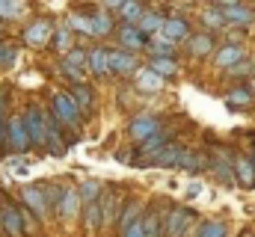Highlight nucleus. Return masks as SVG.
I'll list each match as a JSON object with an SVG mask.
<instances>
[{
	"instance_id": "nucleus-31",
	"label": "nucleus",
	"mask_w": 255,
	"mask_h": 237,
	"mask_svg": "<svg viewBox=\"0 0 255 237\" xmlns=\"http://www.w3.org/2000/svg\"><path fill=\"white\" fill-rule=\"evenodd\" d=\"M193 237H229V226H226V220H202Z\"/></svg>"
},
{
	"instance_id": "nucleus-29",
	"label": "nucleus",
	"mask_w": 255,
	"mask_h": 237,
	"mask_svg": "<svg viewBox=\"0 0 255 237\" xmlns=\"http://www.w3.org/2000/svg\"><path fill=\"white\" fill-rule=\"evenodd\" d=\"M9 101H12V95H9V89L3 86L0 89V157H9L6 154V124H9Z\"/></svg>"
},
{
	"instance_id": "nucleus-11",
	"label": "nucleus",
	"mask_w": 255,
	"mask_h": 237,
	"mask_svg": "<svg viewBox=\"0 0 255 237\" xmlns=\"http://www.w3.org/2000/svg\"><path fill=\"white\" fill-rule=\"evenodd\" d=\"M139 68L142 65H139L136 54H130L125 48H110V77L125 80V77H133Z\"/></svg>"
},
{
	"instance_id": "nucleus-34",
	"label": "nucleus",
	"mask_w": 255,
	"mask_h": 237,
	"mask_svg": "<svg viewBox=\"0 0 255 237\" xmlns=\"http://www.w3.org/2000/svg\"><path fill=\"white\" fill-rule=\"evenodd\" d=\"M142 12H145L142 0H128V3L119 9V12H116V15H119V21H122V24H136V21L142 18Z\"/></svg>"
},
{
	"instance_id": "nucleus-17",
	"label": "nucleus",
	"mask_w": 255,
	"mask_h": 237,
	"mask_svg": "<svg viewBox=\"0 0 255 237\" xmlns=\"http://www.w3.org/2000/svg\"><path fill=\"white\" fill-rule=\"evenodd\" d=\"M184 157H187V145H181V142H169V145L151 160V166H160V169H181Z\"/></svg>"
},
{
	"instance_id": "nucleus-38",
	"label": "nucleus",
	"mask_w": 255,
	"mask_h": 237,
	"mask_svg": "<svg viewBox=\"0 0 255 237\" xmlns=\"http://www.w3.org/2000/svg\"><path fill=\"white\" fill-rule=\"evenodd\" d=\"M232 80H244V77H253L255 74V65L250 62V59H244V62H238V65H232L229 71H226Z\"/></svg>"
},
{
	"instance_id": "nucleus-36",
	"label": "nucleus",
	"mask_w": 255,
	"mask_h": 237,
	"mask_svg": "<svg viewBox=\"0 0 255 237\" xmlns=\"http://www.w3.org/2000/svg\"><path fill=\"white\" fill-rule=\"evenodd\" d=\"M24 6H27V0H0V18H3V21H15V18H21Z\"/></svg>"
},
{
	"instance_id": "nucleus-43",
	"label": "nucleus",
	"mask_w": 255,
	"mask_h": 237,
	"mask_svg": "<svg viewBox=\"0 0 255 237\" xmlns=\"http://www.w3.org/2000/svg\"><path fill=\"white\" fill-rule=\"evenodd\" d=\"M199 193H202V184H199V181H193L190 187H187V199H196Z\"/></svg>"
},
{
	"instance_id": "nucleus-23",
	"label": "nucleus",
	"mask_w": 255,
	"mask_h": 237,
	"mask_svg": "<svg viewBox=\"0 0 255 237\" xmlns=\"http://www.w3.org/2000/svg\"><path fill=\"white\" fill-rule=\"evenodd\" d=\"M142 211H145V205H142L139 199H125V205H122V217H119V223H116V237L125 235L128 226L136 223V220L142 217Z\"/></svg>"
},
{
	"instance_id": "nucleus-24",
	"label": "nucleus",
	"mask_w": 255,
	"mask_h": 237,
	"mask_svg": "<svg viewBox=\"0 0 255 237\" xmlns=\"http://www.w3.org/2000/svg\"><path fill=\"white\" fill-rule=\"evenodd\" d=\"M223 15H226V24L232 27H241V30H247L250 24H255V9L250 6H244V3H238V6H229V9H223Z\"/></svg>"
},
{
	"instance_id": "nucleus-9",
	"label": "nucleus",
	"mask_w": 255,
	"mask_h": 237,
	"mask_svg": "<svg viewBox=\"0 0 255 237\" xmlns=\"http://www.w3.org/2000/svg\"><path fill=\"white\" fill-rule=\"evenodd\" d=\"M80 211H83V202H80L77 187H74V184H65L63 199H60V205H57V211H54V220H57L63 229H68L71 223H80Z\"/></svg>"
},
{
	"instance_id": "nucleus-1",
	"label": "nucleus",
	"mask_w": 255,
	"mask_h": 237,
	"mask_svg": "<svg viewBox=\"0 0 255 237\" xmlns=\"http://www.w3.org/2000/svg\"><path fill=\"white\" fill-rule=\"evenodd\" d=\"M45 223H39L21 202L0 193V235L3 237H33L42 232Z\"/></svg>"
},
{
	"instance_id": "nucleus-33",
	"label": "nucleus",
	"mask_w": 255,
	"mask_h": 237,
	"mask_svg": "<svg viewBox=\"0 0 255 237\" xmlns=\"http://www.w3.org/2000/svg\"><path fill=\"white\" fill-rule=\"evenodd\" d=\"M77 193H80V202H83V205H86V202H98L101 193H104V181H101V178H86V181L77 187Z\"/></svg>"
},
{
	"instance_id": "nucleus-4",
	"label": "nucleus",
	"mask_w": 255,
	"mask_h": 237,
	"mask_svg": "<svg viewBox=\"0 0 255 237\" xmlns=\"http://www.w3.org/2000/svg\"><path fill=\"white\" fill-rule=\"evenodd\" d=\"M33 151V139L27 130V121L21 113H12L9 124H6V154H30Z\"/></svg>"
},
{
	"instance_id": "nucleus-46",
	"label": "nucleus",
	"mask_w": 255,
	"mask_h": 237,
	"mask_svg": "<svg viewBox=\"0 0 255 237\" xmlns=\"http://www.w3.org/2000/svg\"><path fill=\"white\" fill-rule=\"evenodd\" d=\"M253 160H255V148H253Z\"/></svg>"
},
{
	"instance_id": "nucleus-45",
	"label": "nucleus",
	"mask_w": 255,
	"mask_h": 237,
	"mask_svg": "<svg viewBox=\"0 0 255 237\" xmlns=\"http://www.w3.org/2000/svg\"><path fill=\"white\" fill-rule=\"evenodd\" d=\"M6 36V24H3V18H0V39Z\"/></svg>"
},
{
	"instance_id": "nucleus-41",
	"label": "nucleus",
	"mask_w": 255,
	"mask_h": 237,
	"mask_svg": "<svg viewBox=\"0 0 255 237\" xmlns=\"http://www.w3.org/2000/svg\"><path fill=\"white\" fill-rule=\"evenodd\" d=\"M119 237H148V232H145V220L139 217L136 223H130V226H128L125 235H119Z\"/></svg>"
},
{
	"instance_id": "nucleus-10",
	"label": "nucleus",
	"mask_w": 255,
	"mask_h": 237,
	"mask_svg": "<svg viewBox=\"0 0 255 237\" xmlns=\"http://www.w3.org/2000/svg\"><path fill=\"white\" fill-rule=\"evenodd\" d=\"M54 30H57V24L51 18H36L21 30V42L27 48H48L54 39Z\"/></svg>"
},
{
	"instance_id": "nucleus-35",
	"label": "nucleus",
	"mask_w": 255,
	"mask_h": 237,
	"mask_svg": "<svg viewBox=\"0 0 255 237\" xmlns=\"http://www.w3.org/2000/svg\"><path fill=\"white\" fill-rule=\"evenodd\" d=\"M202 24H205L208 30H223V27H229V24H226L223 9H217V6H211V9H205V12H202Z\"/></svg>"
},
{
	"instance_id": "nucleus-14",
	"label": "nucleus",
	"mask_w": 255,
	"mask_h": 237,
	"mask_svg": "<svg viewBox=\"0 0 255 237\" xmlns=\"http://www.w3.org/2000/svg\"><path fill=\"white\" fill-rule=\"evenodd\" d=\"M86 15H89V21H92V36H95V39H107V36L116 33V21H113V15H110L104 6H101V9L86 6Z\"/></svg>"
},
{
	"instance_id": "nucleus-2",
	"label": "nucleus",
	"mask_w": 255,
	"mask_h": 237,
	"mask_svg": "<svg viewBox=\"0 0 255 237\" xmlns=\"http://www.w3.org/2000/svg\"><path fill=\"white\" fill-rule=\"evenodd\" d=\"M48 113L63 124V130L71 136V142H74V139L83 133V127H86V118H83V113H80V107L74 104V98H71L68 89H57V92L51 95Z\"/></svg>"
},
{
	"instance_id": "nucleus-39",
	"label": "nucleus",
	"mask_w": 255,
	"mask_h": 237,
	"mask_svg": "<svg viewBox=\"0 0 255 237\" xmlns=\"http://www.w3.org/2000/svg\"><path fill=\"white\" fill-rule=\"evenodd\" d=\"M86 57H89V51H80V48H71L68 54L63 57L65 65H74V68H86Z\"/></svg>"
},
{
	"instance_id": "nucleus-13",
	"label": "nucleus",
	"mask_w": 255,
	"mask_h": 237,
	"mask_svg": "<svg viewBox=\"0 0 255 237\" xmlns=\"http://www.w3.org/2000/svg\"><path fill=\"white\" fill-rule=\"evenodd\" d=\"M116 42H119V48H125L130 54H142L148 48V36L139 33L136 24H119L116 27Z\"/></svg>"
},
{
	"instance_id": "nucleus-19",
	"label": "nucleus",
	"mask_w": 255,
	"mask_h": 237,
	"mask_svg": "<svg viewBox=\"0 0 255 237\" xmlns=\"http://www.w3.org/2000/svg\"><path fill=\"white\" fill-rule=\"evenodd\" d=\"M187 54L193 59H205V57H211V54H217L214 33H193L190 39H187Z\"/></svg>"
},
{
	"instance_id": "nucleus-25",
	"label": "nucleus",
	"mask_w": 255,
	"mask_h": 237,
	"mask_svg": "<svg viewBox=\"0 0 255 237\" xmlns=\"http://www.w3.org/2000/svg\"><path fill=\"white\" fill-rule=\"evenodd\" d=\"M253 98H255V89L253 86H247V83H241V86L229 89L226 104H229V110H247V107L253 104Z\"/></svg>"
},
{
	"instance_id": "nucleus-20",
	"label": "nucleus",
	"mask_w": 255,
	"mask_h": 237,
	"mask_svg": "<svg viewBox=\"0 0 255 237\" xmlns=\"http://www.w3.org/2000/svg\"><path fill=\"white\" fill-rule=\"evenodd\" d=\"M247 59V51H244V45H238V42H229V45H223V48H217V54H214V62H217V68H232V65H238V62H244Z\"/></svg>"
},
{
	"instance_id": "nucleus-40",
	"label": "nucleus",
	"mask_w": 255,
	"mask_h": 237,
	"mask_svg": "<svg viewBox=\"0 0 255 237\" xmlns=\"http://www.w3.org/2000/svg\"><path fill=\"white\" fill-rule=\"evenodd\" d=\"M9 169H12L15 175H24V172L30 169V157H27V154H12V157H9Z\"/></svg>"
},
{
	"instance_id": "nucleus-15",
	"label": "nucleus",
	"mask_w": 255,
	"mask_h": 237,
	"mask_svg": "<svg viewBox=\"0 0 255 237\" xmlns=\"http://www.w3.org/2000/svg\"><path fill=\"white\" fill-rule=\"evenodd\" d=\"M86 74H92V77H110V48H104V45H95L92 51H89V57H86Z\"/></svg>"
},
{
	"instance_id": "nucleus-18",
	"label": "nucleus",
	"mask_w": 255,
	"mask_h": 237,
	"mask_svg": "<svg viewBox=\"0 0 255 237\" xmlns=\"http://www.w3.org/2000/svg\"><path fill=\"white\" fill-rule=\"evenodd\" d=\"M133 86H136V95H157V92H163L166 80L157 77L151 68H139L133 74Z\"/></svg>"
},
{
	"instance_id": "nucleus-6",
	"label": "nucleus",
	"mask_w": 255,
	"mask_h": 237,
	"mask_svg": "<svg viewBox=\"0 0 255 237\" xmlns=\"http://www.w3.org/2000/svg\"><path fill=\"white\" fill-rule=\"evenodd\" d=\"M18 202L39 220V223H48L51 220V208H48V199H45V181L39 184H24L18 190Z\"/></svg>"
},
{
	"instance_id": "nucleus-21",
	"label": "nucleus",
	"mask_w": 255,
	"mask_h": 237,
	"mask_svg": "<svg viewBox=\"0 0 255 237\" xmlns=\"http://www.w3.org/2000/svg\"><path fill=\"white\" fill-rule=\"evenodd\" d=\"M235 178L238 187L244 190H255V160L247 154H235Z\"/></svg>"
},
{
	"instance_id": "nucleus-12",
	"label": "nucleus",
	"mask_w": 255,
	"mask_h": 237,
	"mask_svg": "<svg viewBox=\"0 0 255 237\" xmlns=\"http://www.w3.org/2000/svg\"><path fill=\"white\" fill-rule=\"evenodd\" d=\"M211 172L223 187H235L238 184V178H235V154L229 148H217L211 154Z\"/></svg>"
},
{
	"instance_id": "nucleus-7",
	"label": "nucleus",
	"mask_w": 255,
	"mask_h": 237,
	"mask_svg": "<svg viewBox=\"0 0 255 237\" xmlns=\"http://www.w3.org/2000/svg\"><path fill=\"white\" fill-rule=\"evenodd\" d=\"M193 223H196V211L187 205H169L166 208V237H193Z\"/></svg>"
},
{
	"instance_id": "nucleus-28",
	"label": "nucleus",
	"mask_w": 255,
	"mask_h": 237,
	"mask_svg": "<svg viewBox=\"0 0 255 237\" xmlns=\"http://www.w3.org/2000/svg\"><path fill=\"white\" fill-rule=\"evenodd\" d=\"M163 21H166V15L145 9V12H142V18L136 21V27H139V33H145V36L151 39V36H157V33L163 30Z\"/></svg>"
},
{
	"instance_id": "nucleus-27",
	"label": "nucleus",
	"mask_w": 255,
	"mask_h": 237,
	"mask_svg": "<svg viewBox=\"0 0 255 237\" xmlns=\"http://www.w3.org/2000/svg\"><path fill=\"white\" fill-rule=\"evenodd\" d=\"M74 48V30L68 27V24H57V30H54V39H51V51H57V54H68Z\"/></svg>"
},
{
	"instance_id": "nucleus-26",
	"label": "nucleus",
	"mask_w": 255,
	"mask_h": 237,
	"mask_svg": "<svg viewBox=\"0 0 255 237\" xmlns=\"http://www.w3.org/2000/svg\"><path fill=\"white\" fill-rule=\"evenodd\" d=\"M145 68H151V71H154L157 77H163V80H172V77L178 74V59L175 57H148Z\"/></svg>"
},
{
	"instance_id": "nucleus-5",
	"label": "nucleus",
	"mask_w": 255,
	"mask_h": 237,
	"mask_svg": "<svg viewBox=\"0 0 255 237\" xmlns=\"http://www.w3.org/2000/svg\"><path fill=\"white\" fill-rule=\"evenodd\" d=\"M122 196H119V187L116 184H104V193H101V232L104 235H116V223L122 217Z\"/></svg>"
},
{
	"instance_id": "nucleus-37",
	"label": "nucleus",
	"mask_w": 255,
	"mask_h": 237,
	"mask_svg": "<svg viewBox=\"0 0 255 237\" xmlns=\"http://www.w3.org/2000/svg\"><path fill=\"white\" fill-rule=\"evenodd\" d=\"M15 59H18V45H12V42L0 39V68H3V71H6V68H12V65H15Z\"/></svg>"
},
{
	"instance_id": "nucleus-32",
	"label": "nucleus",
	"mask_w": 255,
	"mask_h": 237,
	"mask_svg": "<svg viewBox=\"0 0 255 237\" xmlns=\"http://www.w3.org/2000/svg\"><path fill=\"white\" fill-rule=\"evenodd\" d=\"M148 57H175V42H169L163 33H157V36H151L148 39Z\"/></svg>"
},
{
	"instance_id": "nucleus-16",
	"label": "nucleus",
	"mask_w": 255,
	"mask_h": 237,
	"mask_svg": "<svg viewBox=\"0 0 255 237\" xmlns=\"http://www.w3.org/2000/svg\"><path fill=\"white\" fill-rule=\"evenodd\" d=\"M68 92H71V98H74V104L80 107V113H83V118L89 121L92 118V113H95V86L92 83H77V86H68Z\"/></svg>"
},
{
	"instance_id": "nucleus-42",
	"label": "nucleus",
	"mask_w": 255,
	"mask_h": 237,
	"mask_svg": "<svg viewBox=\"0 0 255 237\" xmlns=\"http://www.w3.org/2000/svg\"><path fill=\"white\" fill-rule=\"evenodd\" d=\"M125 3H128V0H101V6H104L107 12H119Z\"/></svg>"
},
{
	"instance_id": "nucleus-44",
	"label": "nucleus",
	"mask_w": 255,
	"mask_h": 237,
	"mask_svg": "<svg viewBox=\"0 0 255 237\" xmlns=\"http://www.w3.org/2000/svg\"><path fill=\"white\" fill-rule=\"evenodd\" d=\"M211 3H214L217 9H229V6H238L241 0H211Z\"/></svg>"
},
{
	"instance_id": "nucleus-3",
	"label": "nucleus",
	"mask_w": 255,
	"mask_h": 237,
	"mask_svg": "<svg viewBox=\"0 0 255 237\" xmlns=\"http://www.w3.org/2000/svg\"><path fill=\"white\" fill-rule=\"evenodd\" d=\"M21 116L27 121V130H30V139H33V148H39V154L45 157V136H48V110L36 101H27Z\"/></svg>"
},
{
	"instance_id": "nucleus-8",
	"label": "nucleus",
	"mask_w": 255,
	"mask_h": 237,
	"mask_svg": "<svg viewBox=\"0 0 255 237\" xmlns=\"http://www.w3.org/2000/svg\"><path fill=\"white\" fill-rule=\"evenodd\" d=\"M160 130H163V118L154 116V113H136V116L128 118V124H125V133L130 139V145H139V142H145L148 136H154Z\"/></svg>"
},
{
	"instance_id": "nucleus-22",
	"label": "nucleus",
	"mask_w": 255,
	"mask_h": 237,
	"mask_svg": "<svg viewBox=\"0 0 255 237\" xmlns=\"http://www.w3.org/2000/svg\"><path fill=\"white\" fill-rule=\"evenodd\" d=\"M169 42H184V39H190V21L187 18H181V15H172V18H166L163 21V30H160Z\"/></svg>"
},
{
	"instance_id": "nucleus-30",
	"label": "nucleus",
	"mask_w": 255,
	"mask_h": 237,
	"mask_svg": "<svg viewBox=\"0 0 255 237\" xmlns=\"http://www.w3.org/2000/svg\"><path fill=\"white\" fill-rule=\"evenodd\" d=\"M65 24H68V27H71L74 33H80V36H89V39H95V36H92V21H89L86 9H74V12H68Z\"/></svg>"
}]
</instances>
